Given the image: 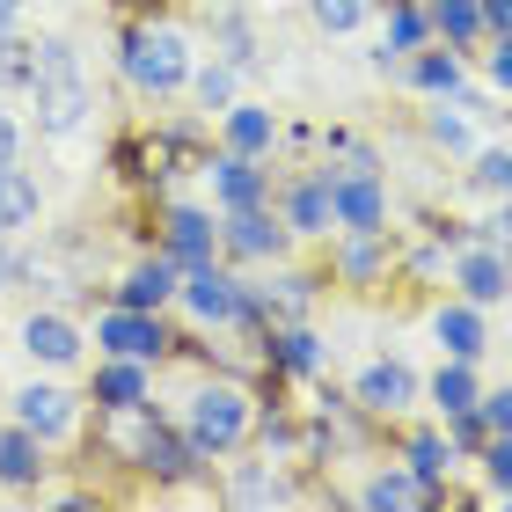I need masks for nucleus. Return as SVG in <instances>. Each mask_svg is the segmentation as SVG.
Wrapping results in <instances>:
<instances>
[{
  "mask_svg": "<svg viewBox=\"0 0 512 512\" xmlns=\"http://www.w3.org/2000/svg\"><path fill=\"white\" fill-rule=\"evenodd\" d=\"M30 103H37V132L52 139H74L96 110V88H88L81 59L66 37H37V81H30Z\"/></svg>",
  "mask_w": 512,
  "mask_h": 512,
  "instance_id": "f257e3e1",
  "label": "nucleus"
},
{
  "mask_svg": "<svg viewBox=\"0 0 512 512\" xmlns=\"http://www.w3.org/2000/svg\"><path fill=\"white\" fill-rule=\"evenodd\" d=\"M118 59H125V81L139 88V96H169V88L191 81V44H183V30H169V22L125 30Z\"/></svg>",
  "mask_w": 512,
  "mask_h": 512,
  "instance_id": "f03ea898",
  "label": "nucleus"
},
{
  "mask_svg": "<svg viewBox=\"0 0 512 512\" xmlns=\"http://www.w3.org/2000/svg\"><path fill=\"white\" fill-rule=\"evenodd\" d=\"M249 425H256V403H249V388H235V381L198 388L191 410H183V432H191L198 454H235L249 439Z\"/></svg>",
  "mask_w": 512,
  "mask_h": 512,
  "instance_id": "7ed1b4c3",
  "label": "nucleus"
},
{
  "mask_svg": "<svg viewBox=\"0 0 512 512\" xmlns=\"http://www.w3.org/2000/svg\"><path fill=\"white\" fill-rule=\"evenodd\" d=\"M176 300L191 308L198 322H242V308H249V286L227 264H183V286H176Z\"/></svg>",
  "mask_w": 512,
  "mask_h": 512,
  "instance_id": "20e7f679",
  "label": "nucleus"
},
{
  "mask_svg": "<svg viewBox=\"0 0 512 512\" xmlns=\"http://www.w3.org/2000/svg\"><path fill=\"white\" fill-rule=\"evenodd\" d=\"M330 183V213H337V235H359V227H388V191L374 169H315Z\"/></svg>",
  "mask_w": 512,
  "mask_h": 512,
  "instance_id": "39448f33",
  "label": "nucleus"
},
{
  "mask_svg": "<svg viewBox=\"0 0 512 512\" xmlns=\"http://www.w3.org/2000/svg\"><path fill=\"white\" fill-rule=\"evenodd\" d=\"M220 249L242 256V264H278L293 249V235L271 205H242V213H220Z\"/></svg>",
  "mask_w": 512,
  "mask_h": 512,
  "instance_id": "423d86ee",
  "label": "nucleus"
},
{
  "mask_svg": "<svg viewBox=\"0 0 512 512\" xmlns=\"http://www.w3.org/2000/svg\"><path fill=\"white\" fill-rule=\"evenodd\" d=\"M96 344L110 359H161L169 330L154 322V308H110V315H96Z\"/></svg>",
  "mask_w": 512,
  "mask_h": 512,
  "instance_id": "0eeeda50",
  "label": "nucleus"
},
{
  "mask_svg": "<svg viewBox=\"0 0 512 512\" xmlns=\"http://www.w3.org/2000/svg\"><path fill=\"white\" fill-rule=\"evenodd\" d=\"M454 286H461V300H476V308H498V300H512V256H498L491 242H461Z\"/></svg>",
  "mask_w": 512,
  "mask_h": 512,
  "instance_id": "6e6552de",
  "label": "nucleus"
},
{
  "mask_svg": "<svg viewBox=\"0 0 512 512\" xmlns=\"http://www.w3.org/2000/svg\"><path fill=\"white\" fill-rule=\"evenodd\" d=\"M213 198H220V213H242V205H271V169L256 154H235V147H220L213 154Z\"/></svg>",
  "mask_w": 512,
  "mask_h": 512,
  "instance_id": "1a4fd4ad",
  "label": "nucleus"
},
{
  "mask_svg": "<svg viewBox=\"0 0 512 512\" xmlns=\"http://www.w3.org/2000/svg\"><path fill=\"white\" fill-rule=\"evenodd\" d=\"M352 403H359L366 417H403V410L417 403V374H410L403 359H374V366L352 381Z\"/></svg>",
  "mask_w": 512,
  "mask_h": 512,
  "instance_id": "9d476101",
  "label": "nucleus"
},
{
  "mask_svg": "<svg viewBox=\"0 0 512 512\" xmlns=\"http://www.w3.org/2000/svg\"><path fill=\"white\" fill-rule=\"evenodd\" d=\"M15 425L37 432V439H66L81 425V403L66 388H52V381H30V388H15Z\"/></svg>",
  "mask_w": 512,
  "mask_h": 512,
  "instance_id": "9b49d317",
  "label": "nucleus"
},
{
  "mask_svg": "<svg viewBox=\"0 0 512 512\" xmlns=\"http://www.w3.org/2000/svg\"><path fill=\"white\" fill-rule=\"evenodd\" d=\"M139 469H147L154 483H183V476H191L198 469V447H191V432H169V425H161V417H147V439H139Z\"/></svg>",
  "mask_w": 512,
  "mask_h": 512,
  "instance_id": "f8f14e48",
  "label": "nucleus"
},
{
  "mask_svg": "<svg viewBox=\"0 0 512 512\" xmlns=\"http://www.w3.org/2000/svg\"><path fill=\"white\" fill-rule=\"evenodd\" d=\"M278 220H286V235L300 242H322V235H337V213H330V183L322 176H300L286 198H278Z\"/></svg>",
  "mask_w": 512,
  "mask_h": 512,
  "instance_id": "ddd939ff",
  "label": "nucleus"
},
{
  "mask_svg": "<svg viewBox=\"0 0 512 512\" xmlns=\"http://www.w3.org/2000/svg\"><path fill=\"white\" fill-rule=\"evenodd\" d=\"M395 74H403L410 88H425L432 103L461 96V52H454V44H417L410 59H395Z\"/></svg>",
  "mask_w": 512,
  "mask_h": 512,
  "instance_id": "4468645a",
  "label": "nucleus"
},
{
  "mask_svg": "<svg viewBox=\"0 0 512 512\" xmlns=\"http://www.w3.org/2000/svg\"><path fill=\"white\" fill-rule=\"evenodd\" d=\"M439 498H447V491H439V483H425L417 469H381V476L359 491L366 512H425V505H439Z\"/></svg>",
  "mask_w": 512,
  "mask_h": 512,
  "instance_id": "2eb2a0df",
  "label": "nucleus"
},
{
  "mask_svg": "<svg viewBox=\"0 0 512 512\" xmlns=\"http://www.w3.org/2000/svg\"><path fill=\"white\" fill-rule=\"evenodd\" d=\"M432 337L447 344V359H483V352H491V330H483L476 300H447V308L432 315Z\"/></svg>",
  "mask_w": 512,
  "mask_h": 512,
  "instance_id": "dca6fc26",
  "label": "nucleus"
},
{
  "mask_svg": "<svg viewBox=\"0 0 512 512\" xmlns=\"http://www.w3.org/2000/svg\"><path fill=\"white\" fill-rule=\"evenodd\" d=\"M417 44H432V15L417 8V0H388V30L374 44V66H388L395 74V59H410Z\"/></svg>",
  "mask_w": 512,
  "mask_h": 512,
  "instance_id": "f3484780",
  "label": "nucleus"
},
{
  "mask_svg": "<svg viewBox=\"0 0 512 512\" xmlns=\"http://www.w3.org/2000/svg\"><path fill=\"white\" fill-rule=\"evenodd\" d=\"M337 278H344V286H374V278H388V227L344 235L337 242Z\"/></svg>",
  "mask_w": 512,
  "mask_h": 512,
  "instance_id": "a211bd4d",
  "label": "nucleus"
},
{
  "mask_svg": "<svg viewBox=\"0 0 512 512\" xmlns=\"http://www.w3.org/2000/svg\"><path fill=\"white\" fill-rule=\"evenodd\" d=\"M176 286H183V264L161 249V256H147V264L118 286V308H161V300H176Z\"/></svg>",
  "mask_w": 512,
  "mask_h": 512,
  "instance_id": "6ab92c4d",
  "label": "nucleus"
},
{
  "mask_svg": "<svg viewBox=\"0 0 512 512\" xmlns=\"http://www.w3.org/2000/svg\"><path fill=\"white\" fill-rule=\"evenodd\" d=\"M220 132H227V147H235V154H256V161L278 147V118L264 103H227L220 110Z\"/></svg>",
  "mask_w": 512,
  "mask_h": 512,
  "instance_id": "aec40b11",
  "label": "nucleus"
},
{
  "mask_svg": "<svg viewBox=\"0 0 512 512\" xmlns=\"http://www.w3.org/2000/svg\"><path fill=\"white\" fill-rule=\"evenodd\" d=\"M22 352L44 359V366H74L81 359V330L66 315H30L22 322Z\"/></svg>",
  "mask_w": 512,
  "mask_h": 512,
  "instance_id": "412c9836",
  "label": "nucleus"
},
{
  "mask_svg": "<svg viewBox=\"0 0 512 512\" xmlns=\"http://www.w3.org/2000/svg\"><path fill=\"white\" fill-rule=\"evenodd\" d=\"M264 352H271V366H286V374H322V359H330L308 322H278V330H264Z\"/></svg>",
  "mask_w": 512,
  "mask_h": 512,
  "instance_id": "4be33fe9",
  "label": "nucleus"
},
{
  "mask_svg": "<svg viewBox=\"0 0 512 512\" xmlns=\"http://www.w3.org/2000/svg\"><path fill=\"white\" fill-rule=\"evenodd\" d=\"M213 249H220V220L198 213V205H176L169 213V256L176 264H205Z\"/></svg>",
  "mask_w": 512,
  "mask_h": 512,
  "instance_id": "5701e85b",
  "label": "nucleus"
},
{
  "mask_svg": "<svg viewBox=\"0 0 512 512\" xmlns=\"http://www.w3.org/2000/svg\"><path fill=\"white\" fill-rule=\"evenodd\" d=\"M256 293V286H249ZM256 308H264V330H278V322H300L315 308V278L308 271H278V286H264L256 293Z\"/></svg>",
  "mask_w": 512,
  "mask_h": 512,
  "instance_id": "b1692460",
  "label": "nucleus"
},
{
  "mask_svg": "<svg viewBox=\"0 0 512 512\" xmlns=\"http://www.w3.org/2000/svg\"><path fill=\"white\" fill-rule=\"evenodd\" d=\"M300 491L278 469H264V461H242L235 476H227V505H293Z\"/></svg>",
  "mask_w": 512,
  "mask_h": 512,
  "instance_id": "393cba45",
  "label": "nucleus"
},
{
  "mask_svg": "<svg viewBox=\"0 0 512 512\" xmlns=\"http://www.w3.org/2000/svg\"><path fill=\"white\" fill-rule=\"evenodd\" d=\"M37 476H44V439H37V432H22V425H8V432H0V483L30 491Z\"/></svg>",
  "mask_w": 512,
  "mask_h": 512,
  "instance_id": "a878e982",
  "label": "nucleus"
},
{
  "mask_svg": "<svg viewBox=\"0 0 512 512\" xmlns=\"http://www.w3.org/2000/svg\"><path fill=\"white\" fill-rule=\"evenodd\" d=\"M37 213H44L37 183L8 161V169H0V235H22V227H37Z\"/></svg>",
  "mask_w": 512,
  "mask_h": 512,
  "instance_id": "bb28decb",
  "label": "nucleus"
},
{
  "mask_svg": "<svg viewBox=\"0 0 512 512\" xmlns=\"http://www.w3.org/2000/svg\"><path fill=\"white\" fill-rule=\"evenodd\" d=\"M432 37L454 44V52H469V44L483 37V0H432Z\"/></svg>",
  "mask_w": 512,
  "mask_h": 512,
  "instance_id": "cd10ccee",
  "label": "nucleus"
},
{
  "mask_svg": "<svg viewBox=\"0 0 512 512\" xmlns=\"http://www.w3.org/2000/svg\"><path fill=\"white\" fill-rule=\"evenodd\" d=\"M454 461H461V447H454L447 432H410V447H403V469H417L425 483H439V491H447Z\"/></svg>",
  "mask_w": 512,
  "mask_h": 512,
  "instance_id": "c85d7f7f",
  "label": "nucleus"
},
{
  "mask_svg": "<svg viewBox=\"0 0 512 512\" xmlns=\"http://www.w3.org/2000/svg\"><path fill=\"white\" fill-rule=\"evenodd\" d=\"M96 403H103V410L147 403V359H110L103 374H96Z\"/></svg>",
  "mask_w": 512,
  "mask_h": 512,
  "instance_id": "c756f323",
  "label": "nucleus"
},
{
  "mask_svg": "<svg viewBox=\"0 0 512 512\" xmlns=\"http://www.w3.org/2000/svg\"><path fill=\"white\" fill-rule=\"evenodd\" d=\"M476 395H483V381H476V359H447V366L432 374V403H439V417L476 410Z\"/></svg>",
  "mask_w": 512,
  "mask_h": 512,
  "instance_id": "7c9ffc66",
  "label": "nucleus"
},
{
  "mask_svg": "<svg viewBox=\"0 0 512 512\" xmlns=\"http://www.w3.org/2000/svg\"><path fill=\"white\" fill-rule=\"evenodd\" d=\"M220 22H213V52L235 66V74H249L256 66V30H249V15H235V8H213Z\"/></svg>",
  "mask_w": 512,
  "mask_h": 512,
  "instance_id": "2f4dec72",
  "label": "nucleus"
},
{
  "mask_svg": "<svg viewBox=\"0 0 512 512\" xmlns=\"http://www.w3.org/2000/svg\"><path fill=\"white\" fill-rule=\"evenodd\" d=\"M30 81H37V44L0 30V96H8V88H30Z\"/></svg>",
  "mask_w": 512,
  "mask_h": 512,
  "instance_id": "473e14b6",
  "label": "nucleus"
},
{
  "mask_svg": "<svg viewBox=\"0 0 512 512\" xmlns=\"http://www.w3.org/2000/svg\"><path fill=\"white\" fill-rule=\"evenodd\" d=\"M469 183H476L483 198H512V147H476Z\"/></svg>",
  "mask_w": 512,
  "mask_h": 512,
  "instance_id": "72a5a7b5",
  "label": "nucleus"
},
{
  "mask_svg": "<svg viewBox=\"0 0 512 512\" xmlns=\"http://www.w3.org/2000/svg\"><path fill=\"white\" fill-rule=\"evenodd\" d=\"M191 81H198V103H205V110L220 118V110L235 103V81H242V74H235L227 59H213V66H191Z\"/></svg>",
  "mask_w": 512,
  "mask_h": 512,
  "instance_id": "f704fd0d",
  "label": "nucleus"
},
{
  "mask_svg": "<svg viewBox=\"0 0 512 512\" xmlns=\"http://www.w3.org/2000/svg\"><path fill=\"white\" fill-rule=\"evenodd\" d=\"M308 15H315V30H330V37H352L359 22H366V0H308Z\"/></svg>",
  "mask_w": 512,
  "mask_h": 512,
  "instance_id": "c9c22d12",
  "label": "nucleus"
},
{
  "mask_svg": "<svg viewBox=\"0 0 512 512\" xmlns=\"http://www.w3.org/2000/svg\"><path fill=\"white\" fill-rule=\"evenodd\" d=\"M483 476H491V498L512 491V432H491V439H483Z\"/></svg>",
  "mask_w": 512,
  "mask_h": 512,
  "instance_id": "e433bc0d",
  "label": "nucleus"
},
{
  "mask_svg": "<svg viewBox=\"0 0 512 512\" xmlns=\"http://www.w3.org/2000/svg\"><path fill=\"white\" fill-rule=\"evenodd\" d=\"M425 132H432V147H454V154H469L476 147V132H469V118H447V103L425 118Z\"/></svg>",
  "mask_w": 512,
  "mask_h": 512,
  "instance_id": "4c0bfd02",
  "label": "nucleus"
},
{
  "mask_svg": "<svg viewBox=\"0 0 512 512\" xmlns=\"http://www.w3.org/2000/svg\"><path fill=\"white\" fill-rule=\"evenodd\" d=\"M476 417L491 432H512V388H491V395H476Z\"/></svg>",
  "mask_w": 512,
  "mask_h": 512,
  "instance_id": "58836bf2",
  "label": "nucleus"
},
{
  "mask_svg": "<svg viewBox=\"0 0 512 512\" xmlns=\"http://www.w3.org/2000/svg\"><path fill=\"white\" fill-rule=\"evenodd\" d=\"M483 242H491L498 256H512V198H498V213L483 220Z\"/></svg>",
  "mask_w": 512,
  "mask_h": 512,
  "instance_id": "ea45409f",
  "label": "nucleus"
},
{
  "mask_svg": "<svg viewBox=\"0 0 512 512\" xmlns=\"http://www.w3.org/2000/svg\"><path fill=\"white\" fill-rule=\"evenodd\" d=\"M491 88H505V96H512V30L491 37Z\"/></svg>",
  "mask_w": 512,
  "mask_h": 512,
  "instance_id": "a19ab883",
  "label": "nucleus"
},
{
  "mask_svg": "<svg viewBox=\"0 0 512 512\" xmlns=\"http://www.w3.org/2000/svg\"><path fill=\"white\" fill-rule=\"evenodd\" d=\"M8 161H22V125H15V110L0 103V169H8Z\"/></svg>",
  "mask_w": 512,
  "mask_h": 512,
  "instance_id": "79ce46f5",
  "label": "nucleus"
},
{
  "mask_svg": "<svg viewBox=\"0 0 512 512\" xmlns=\"http://www.w3.org/2000/svg\"><path fill=\"white\" fill-rule=\"evenodd\" d=\"M512 30V0H483V37H505Z\"/></svg>",
  "mask_w": 512,
  "mask_h": 512,
  "instance_id": "37998d69",
  "label": "nucleus"
},
{
  "mask_svg": "<svg viewBox=\"0 0 512 512\" xmlns=\"http://www.w3.org/2000/svg\"><path fill=\"white\" fill-rule=\"evenodd\" d=\"M15 278H22V256L8 249V235H0V293H8V286H15Z\"/></svg>",
  "mask_w": 512,
  "mask_h": 512,
  "instance_id": "c03bdc74",
  "label": "nucleus"
},
{
  "mask_svg": "<svg viewBox=\"0 0 512 512\" xmlns=\"http://www.w3.org/2000/svg\"><path fill=\"white\" fill-rule=\"evenodd\" d=\"M22 8H30V0H0V30H15V22H22Z\"/></svg>",
  "mask_w": 512,
  "mask_h": 512,
  "instance_id": "a18cd8bd",
  "label": "nucleus"
},
{
  "mask_svg": "<svg viewBox=\"0 0 512 512\" xmlns=\"http://www.w3.org/2000/svg\"><path fill=\"white\" fill-rule=\"evenodd\" d=\"M205 8H235V0H205Z\"/></svg>",
  "mask_w": 512,
  "mask_h": 512,
  "instance_id": "49530a36",
  "label": "nucleus"
},
{
  "mask_svg": "<svg viewBox=\"0 0 512 512\" xmlns=\"http://www.w3.org/2000/svg\"><path fill=\"white\" fill-rule=\"evenodd\" d=\"M366 8H388V0H366Z\"/></svg>",
  "mask_w": 512,
  "mask_h": 512,
  "instance_id": "de8ad7c7",
  "label": "nucleus"
},
{
  "mask_svg": "<svg viewBox=\"0 0 512 512\" xmlns=\"http://www.w3.org/2000/svg\"><path fill=\"white\" fill-rule=\"evenodd\" d=\"M505 512H512V491H505Z\"/></svg>",
  "mask_w": 512,
  "mask_h": 512,
  "instance_id": "09e8293b",
  "label": "nucleus"
},
{
  "mask_svg": "<svg viewBox=\"0 0 512 512\" xmlns=\"http://www.w3.org/2000/svg\"><path fill=\"white\" fill-rule=\"evenodd\" d=\"M417 8H432V0H417Z\"/></svg>",
  "mask_w": 512,
  "mask_h": 512,
  "instance_id": "8fccbe9b",
  "label": "nucleus"
}]
</instances>
